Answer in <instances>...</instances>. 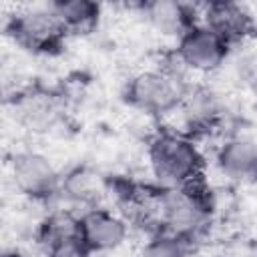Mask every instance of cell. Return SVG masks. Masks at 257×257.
Instances as JSON below:
<instances>
[{
	"instance_id": "obj_1",
	"label": "cell",
	"mask_w": 257,
	"mask_h": 257,
	"mask_svg": "<svg viewBox=\"0 0 257 257\" xmlns=\"http://www.w3.org/2000/svg\"><path fill=\"white\" fill-rule=\"evenodd\" d=\"M205 183L187 187H159L149 197V209L157 231L171 233L189 245L197 241L211 223L213 201Z\"/></svg>"
},
{
	"instance_id": "obj_2",
	"label": "cell",
	"mask_w": 257,
	"mask_h": 257,
	"mask_svg": "<svg viewBox=\"0 0 257 257\" xmlns=\"http://www.w3.org/2000/svg\"><path fill=\"white\" fill-rule=\"evenodd\" d=\"M149 165L159 187H187L203 181L205 157L191 135L161 128L149 141Z\"/></svg>"
},
{
	"instance_id": "obj_3",
	"label": "cell",
	"mask_w": 257,
	"mask_h": 257,
	"mask_svg": "<svg viewBox=\"0 0 257 257\" xmlns=\"http://www.w3.org/2000/svg\"><path fill=\"white\" fill-rule=\"evenodd\" d=\"M189 82L175 68H151L133 74L122 90L124 102L151 116H165L177 112Z\"/></svg>"
},
{
	"instance_id": "obj_4",
	"label": "cell",
	"mask_w": 257,
	"mask_h": 257,
	"mask_svg": "<svg viewBox=\"0 0 257 257\" xmlns=\"http://www.w3.org/2000/svg\"><path fill=\"white\" fill-rule=\"evenodd\" d=\"M4 30L20 48L32 54H58L70 36L50 4L8 16Z\"/></svg>"
},
{
	"instance_id": "obj_5",
	"label": "cell",
	"mask_w": 257,
	"mask_h": 257,
	"mask_svg": "<svg viewBox=\"0 0 257 257\" xmlns=\"http://www.w3.org/2000/svg\"><path fill=\"white\" fill-rule=\"evenodd\" d=\"M10 177L16 191L32 201L46 203L60 197L62 175L38 151H18L10 161Z\"/></svg>"
},
{
	"instance_id": "obj_6",
	"label": "cell",
	"mask_w": 257,
	"mask_h": 257,
	"mask_svg": "<svg viewBox=\"0 0 257 257\" xmlns=\"http://www.w3.org/2000/svg\"><path fill=\"white\" fill-rule=\"evenodd\" d=\"M229 42H225L207 24L199 22L177 40L175 56L183 68L205 74L221 68L229 56Z\"/></svg>"
},
{
	"instance_id": "obj_7",
	"label": "cell",
	"mask_w": 257,
	"mask_h": 257,
	"mask_svg": "<svg viewBox=\"0 0 257 257\" xmlns=\"http://www.w3.org/2000/svg\"><path fill=\"white\" fill-rule=\"evenodd\" d=\"M128 237V223L118 213L102 207H88L80 213V239L92 253L118 249Z\"/></svg>"
},
{
	"instance_id": "obj_8",
	"label": "cell",
	"mask_w": 257,
	"mask_h": 257,
	"mask_svg": "<svg viewBox=\"0 0 257 257\" xmlns=\"http://www.w3.org/2000/svg\"><path fill=\"white\" fill-rule=\"evenodd\" d=\"M203 24H207L213 32H217L231 46L255 34V18L253 14L237 2L217 0L203 6Z\"/></svg>"
},
{
	"instance_id": "obj_9",
	"label": "cell",
	"mask_w": 257,
	"mask_h": 257,
	"mask_svg": "<svg viewBox=\"0 0 257 257\" xmlns=\"http://www.w3.org/2000/svg\"><path fill=\"white\" fill-rule=\"evenodd\" d=\"M187 135H199L213 131L223 118V102L219 94L203 84H189L185 98L179 106Z\"/></svg>"
},
{
	"instance_id": "obj_10",
	"label": "cell",
	"mask_w": 257,
	"mask_h": 257,
	"mask_svg": "<svg viewBox=\"0 0 257 257\" xmlns=\"http://www.w3.org/2000/svg\"><path fill=\"white\" fill-rule=\"evenodd\" d=\"M215 161L227 179L241 185H257V141L231 137L217 149Z\"/></svg>"
},
{
	"instance_id": "obj_11",
	"label": "cell",
	"mask_w": 257,
	"mask_h": 257,
	"mask_svg": "<svg viewBox=\"0 0 257 257\" xmlns=\"http://www.w3.org/2000/svg\"><path fill=\"white\" fill-rule=\"evenodd\" d=\"M141 12L145 20L165 36H177V40L201 20L197 18V10L191 4L177 0H153L143 2Z\"/></svg>"
},
{
	"instance_id": "obj_12",
	"label": "cell",
	"mask_w": 257,
	"mask_h": 257,
	"mask_svg": "<svg viewBox=\"0 0 257 257\" xmlns=\"http://www.w3.org/2000/svg\"><path fill=\"white\" fill-rule=\"evenodd\" d=\"M14 116L28 131H48L58 120V106L48 94L30 92L14 102Z\"/></svg>"
},
{
	"instance_id": "obj_13",
	"label": "cell",
	"mask_w": 257,
	"mask_h": 257,
	"mask_svg": "<svg viewBox=\"0 0 257 257\" xmlns=\"http://www.w3.org/2000/svg\"><path fill=\"white\" fill-rule=\"evenodd\" d=\"M50 8L60 18L68 34L92 32L102 16L100 4L90 0H58V2H50Z\"/></svg>"
},
{
	"instance_id": "obj_14",
	"label": "cell",
	"mask_w": 257,
	"mask_h": 257,
	"mask_svg": "<svg viewBox=\"0 0 257 257\" xmlns=\"http://www.w3.org/2000/svg\"><path fill=\"white\" fill-rule=\"evenodd\" d=\"M72 237H80V215L70 209L50 211L36 227V241L44 251Z\"/></svg>"
},
{
	"instance_id": "obj_15",
	"label": "cell",
	"mask_w": 257,
	"mask_h": 257,
	"mask_svg": "<svg viewBox=\"0 0 257 257\" xmlns=\"http://www.w3.org/2000/svg\"><path fill=\"white\" fill-rule=\"evenodd\" d=\"M102 191V181L96 173L78 167L74 171H70L66 177H62V185H60V197H66L72 203L78 205H92L96 201V197ZM96 207V205H92Z\"/></svg>"
},
{
	"instance_id": "obj_16",
	"label": "cell",
	"mask_w": 257,
	"mask_h": 257,
	"mask_svg": "<svg viewBox=\"0 0 257 257\" xmlns=\"http://www.w3.org/2000/svg\"><path fill=\"white\" fill-rule=\"evenodd\" d=\"M139 257H189V243L171 233L153 231L141 247Z\"/></svg>"
},
{
	"instance_id": "obj_17",
	"label": "cell",
	"mask_w": 257,
	"mask_h": 257,
	"mask_svg": "<svg viewBox=\"0 0 257 257\" xmlns=\"http://www.w3.org/2000/svg\"><path fill=\"white\" fill-rule=\"evenodd\" d=\"M237 78L243 88L257 98V52H247L237 60Z\"/></svg>"
},
{
	"instance_id": "obj_18",
	"label": "cell",
	"mask_w": 257,
	"mask_h": 257,
	"mask_svg": "<svg viewBox=\"0 0 257 257\" xmlns=\"http://www.w3.org/2000/svg\"><path fill=\"white\" fill-rule=\"evenodd\" d=\"M44 253H46V257H92L94 255L80 237L60 241V243L48 247Z\"/></svg>"
},
{
	"instance_id": "obj_19",
	"label": "cell",
	"mask_w": 257,
	"mask_h": 257,
	"mask_svg": "<svg viewBox=\"0 0 257 257\" xmlns=\"http://www.w3.org/2000/svg\"><path fill=\"white\" fill-rule=\"evenodd\" d=\"M4 257H22V255H20V251H6Z\"/></svg>"
}]
</instances>
